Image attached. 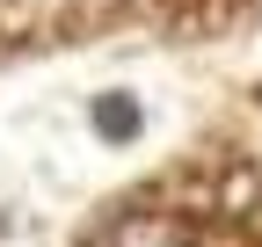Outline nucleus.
<instances>
[{
	"mask_svg": "<svg viewBox=\"0 0 262 247\" xmlns=\"http://www.w3.org/2000/svg\"><path fill=\"white\" fill-rule=\"evenodd\" d=\"M95 131H102L110 145L139 138V102H131V95H102V102H95Z\"/></svg>",
	"mask_w": 262,
	"mask_h": 247,
	"instance_id": "nucleus-1",
	"label": "nucleus"
},
{
	"mask_svg": "<svg viewBox=\"0 0 262 247\" xmlns=\"http://www.w3.org/2000/svg\"><path fill=\"white\" fill-rule=\"evenodd\" d=\"M110 247H189V240H182V226H168V218H131V226H117Z\"/></svg>",
	"mask_w": 262,
	"mask_h": 247,
	"instance_id": "nucleus-2",
	"label": "nucleus"
}]
</instances>
